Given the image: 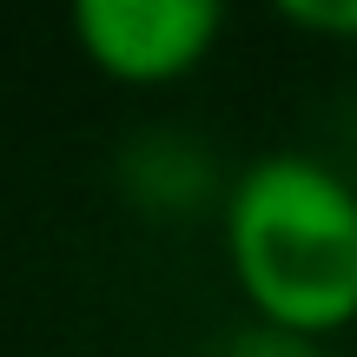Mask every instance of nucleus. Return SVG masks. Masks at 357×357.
I'll return each mask as SVG.
<instances>
[{"instance_id":"obj_1","label":"nucleus","mask_w":357,"mask_h":357,"mask_svg":"<svg viewBox=\"0 0 357 357\" xmlns=\"http://www.w3.org/2000/svg\"><path fill=\"white\" fill-rule=\"evenodd\" d=\"M218 231L231 284L258 324L311 344L357 324V185L331 159L258 153L231 172Z\"/></svg>"},{"instance_id":"obj_2","label":"nucleus","mask_w":357,"mask_h":357,"mask_svg":"<svg viewBox=\"0 0 357 357\" xmlns=\"http://www.w3.org/2000/svg\"><path fill=\"white\" fill-rule=\"evenodd\" d=\"M225 33V7L212 0H79L73 47L113 86H172L199 73Z\"/></svg>"},{"instance_id":"obj_3","label":"nucleus","mask_w":357,"mask_h":357,"mask_svg":"<svg viewBox=\"0 0 357 357\" xmlns=\"http://www.w3.org/2000/svg\"><path fill=\"white\" fill-rule=\"evenodd\" d=\"M225 185H218V153L205 139H192V132H178V126L132 132L119 146V192L153 218H192L212 199L225 205Z\"/></svg>"},{"instance_id":"obj_4","label":"nucleus","mask_w":357,"mask_h":357,"mask_svg":"<svg viewBox=\"0 0 357 357\" xmlns=\"http://www.w3.org/2000/svg\"><path fill=\"white\" fill-rule=\"evenodd\" d=\"M212 357H324V344H311V337H298V331H278V324L245 318L238 331H225L212 344Z\"/></svg>"},{"instance_id":"obj_5","label":"nucleus","mask_w":357,"mask_h":357,"mask_svg":"<svg viewBox=\"0 0 357 357\" xmlns=\"http://www.w3.org/2000/svg\"><path fill=\"white\" fill-rule=\"evenodd\" d=\"M284 20L298 33H324V40H357V0H311V7H284Z\"/></svg>"}]
</instances>
